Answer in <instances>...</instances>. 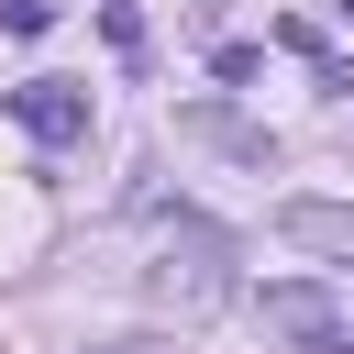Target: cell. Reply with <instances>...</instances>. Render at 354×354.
I'll return each mask as SVG.
<instances>
[{
  "label": "cell",
  "instance_id": "cell-1",
  "mask_svg": "<svg viewBox=\"0 0 354 354\" xmlns=\"http://www.w3.org/2000/svg\"><path fill=\"white\" fill-rule=\"evenodd\" d=\"M144 299H155V310H188V321L221 310V299H232V243H221V221L177 210V221H166V254L144 266Z\"/></svg>",
  "mask_w": 354,
  "mask_h": 354
},
{
  "label": "cell",
  "instance_id": "cell-6",
  "mask_svg": "<svg viewBox=\"0 0 354 354\" xmlns=\"http://www.w3.org/2000/svg\"><path fill=\"white\" fill-rule=\"evenodd\" d=\"M100 33H111L122 66H144V11H133V0H100Z\"/></svg>",
  "mask_w": 354,
  "mask_h": 354
},
{
  "label": "cell",
  "instance_id": "cell-4",
  "mask_svg": "<svg viewBox=\"0 0 354 354\" xmlns=\"http://www.w3.org/2000/svg\"><path fill=\"white\" fill-rule=\"evenodd\" d=\"M177 133H188V144H210V155H232V166H277V133H266V122H243L232 100H188V111H177Z\"/></svg>",
  "mask_w": 354,
  "mask_h": 354
},
{
  "label": "cell",
  "instance_id": "cell-11",
  "mask_svg": "<svg viewBox=\"0 0 354 354\" xmlns=\"http://www.w3.org/2000/svg\"><path fill=\"white\" fill-rule=\"evenodd\" d=\"M332 354H354V332H343V343H332Z\"/></svg>",
  "mask_w": 354,
  "mask_h": 354
},
{
  "label": "cell",
  "instance_id": "cell-2",
  "mask_svg": "<svg viewBox=\"0 0 354 354\" xmlns=\"http://www.w3.org/2000/svg\"><path fill=\"white\" fill-rule=\"evenodd\" d=\"M0 111H11L33 144H88V122H100V100H88L77 77H22V88H0Z\"/></svg>",
  "mask_w": 354,
  "mask_h": 354
},
{
  "label": "cell",
  "instance_id": "cell-7",
  "mask_svg": "<svg viewBox=\"0 0 354 354\" xmlns=\"http://www.w3.org/2000/svg\"><path fill=\"white\" fill-rule=\"evenodd\" d=\"M210 77H221V88H243V77H266V44H210Z\"/></svg>",
  "mask_w": 354,
  "mask_h": 354
},
{
  "label": "cell",
  "instance_id": "cell-5",
  "mask_svg": "<svg viewBox=\"0 0 354 354\" xmlns=\"http://www.w3.org/2000/svg\"><path fill=\"white\" fill-rule=\"evenodd\" d=\"M277 232H288L299 254H332V266H354V210H343V199H277Z\"/></svg>",
  "mask_w": 354,
  "mask_h": 354
},
{
  "label": "cell",
  "instance_id": "cell-3",
  "mask_svg": "<svg viewBox=\"0 0 354 354\" xmlns=\"http://www.w3.org/2000/svg\"><path fill=\"white\" fill-rule=\"evenodd\" d=\"M254 310H266V332H277V343H299V354H332V343H343V299H332L321 277H277Z\"/></svg>",
  "mask_w": 354,
  "mask_h": 354
},
{
  "label": "cell",
  "instance_id": "cell-10",
  "mask_svg": "<svg viewBox=\"0 0 354 354\" xmlns=\"http://www.w3.org/2000/svg\"><path fill=\"white\" fill-rule=\"evenodd\" d=\"M332 11H343V22H354V0H332Z\"/></svg>",
  "mask_w": 354,
  "mask_h": 354
},
{
  "label": "cell",
  "instance_id": "cell-8",
  "mask_svg": "<svg viewBox=\"0 0 354 354\" xmlns=\"http://www.w3.org/2000/svg\"><path fill=\"white\" fill-rule=\"evenodd\" d=\"M44 22H55V0H0V33H22V44H33Z\"/></svg>",
  "mask_w": 354,
  "mask_h": 354
},
{
  "label": "cell",
  "instance_id": "cell-9",
  "mask_svg": "<svg viewBox=\"0 0 354 354\" xmlns=\"http://www.w3.org/2000/svg\"><path fill=\"white\" fill-rule=\"evenodd\" d=\"M122 354H166V343H122Z\"/></svg>",
  "mask_w": 354,
  "mask_h": 354
}]
</instances>
